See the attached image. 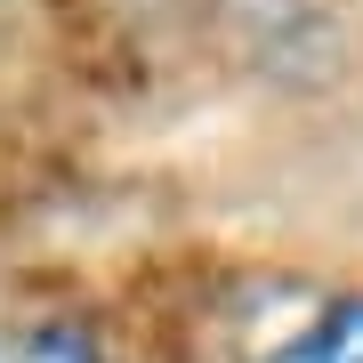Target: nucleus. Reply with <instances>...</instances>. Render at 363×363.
<instances>
[{
	"label": "nucleus",
	"mask_w": 363,
	"mask_h": 363,
	"mask_svg": "<svg viewBox=\"0 0 363 363\" xmlns=\"http://www.w3.org/2000/svg\"><path fill=\"white\" fill-rule=\"evenodd\" d=\"M210 363H363V274L315 283L283 307H234Z\"/></svg>",
	"instance_id": "obj_1"
},
{
	"label": "nucleus",
	"mask_w": 363,
	"mask_h": 363,
	"mask_svg": "<svg viewBox=\"0 0 363 363\" xmlns=\"http://www.w3.org/2000/svg\"><path fill=\"white\" fill-rule=\"evenodd\" d=\"M0 363H130V347L81 307H33L0 323Z\"/></svg>",
	"instance_id": "obj_2"
}]
</instances>
